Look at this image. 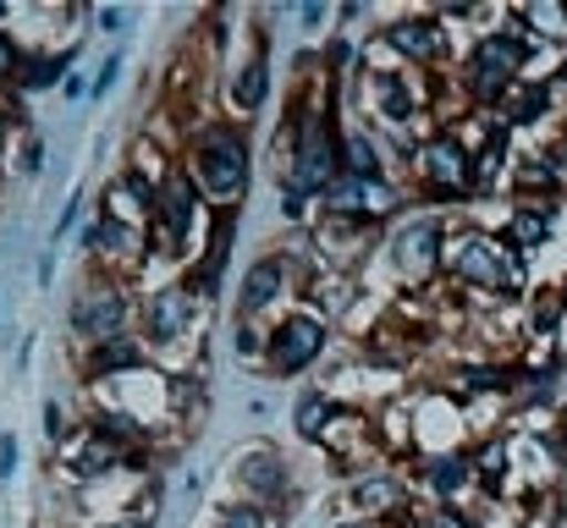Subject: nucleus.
Here are the masks:
<instances>
[{
    "label": "nucleus",
    "mask_w": 567,
    "mask_h": 528,
    "mask_svg": "<svg viewBox=\"0 0 567 528\" xmlns=\"http://www.w3.org/2000/svg\"><path fill=\"white\" fill-rule=\"evenodd\" d=\"M446 281L463 287V292H480V298H518L529 287V270H524V253L480 226V220H452V237H446Z\"/></svg>",
    "instance_id": "nucleus-1"
},
{
    "label": "nucleus",
    "mask_w": 567,
    "mask_h": 528,
    "mask_svg": "<svg viewBox=\"0 0 567 528\" xmlns=\"http://www.w3.org/2000/svg\"><path fill=\"white\" fill-rule=\"evenodd\" d=\"M183 172L204 193L209 209H237L248 182H254V155H248V133L237 122H198L183 149Z\"/></svg>",
    "instance_id": "nucleus-2"
},
{
    "label": "nucleus",
    "mask_w": 567,
    "mask_h": 528,
    "mask_svg": "<svg viewBox=\"0 0 567 528\" xmlns=\"http://www.w3.org/2000/svg\"><path fill=\"white\" fill-rule=\"evenodd\" d=\"M204 314H209V303L188 287V276H172V281L138 292V325H133V331H138V342L150 348L155 369L177 374V363H183L177 348H188V337L193 342L204 337Z\"/></svg>",
    "instance_id": "nucleus-3"
},
{
    "label": "nucleus",
    "mask_w": 567,
    "mask_h": 528,
    "mask_svg": "<svg viewBox=\"0 0 567 528\" xmlns=\"http://www.w3.org/2000/svg\"><path fill=\"white\" fill-rule=\"evenodd\" d=\"M133 325H138V292L122 276L89 265V276L78 281V292L66 303V337L78 342V352L116 342V337H133Z\"/></svg>",
    "instance_id": "nucleus-4"
},
{
    "label": "nucleus",
    "mask_w": 567,
    "mask_h": 528,
    "mask_svg": "<svg viewBox=\"0 0 567 528\" xmlns=\"http://www.w3.org/2000/svg\"><path fill=\"white\" fill-rule=\"evenodd\" d=\"M446 237H452V220L424 209V215H402L385 237V265L396 276V287L408 292H430L435 276H446Z\"/></svg>",
    "instance_id": "nucleus-5"
},
{
    "label": "nucleus",
    "mask_w": 567,
    "mask_h": 528,
    "mask_svg": "<svg viewBox=\"0 0 567 528\" xmlns=\"http://www.w3.org/2000/svg\"><path fill=\"white\" fill-rule=\"evenodd\" d=\"M226 485L237 490V501L265 507V513H276V518H287V507L298 501L292 457H287L276 441H248V446L226 463Z\"/></svg>",
    "instance_id": "nucleus-6"
},
{
    "label": "nucleus",
    "mask_w": 567,
    "mask_h": 528,
    "mask_svg": "<svg viewBox=\"0 0 567 528\" xmlns=\"http://www.w3.org/2000/svg\"><path fill=\"white\" fill-rule=\"evenodd\" d=\"M331 348V320L315 314L309 303H292L276 314L270 337H265V374L270 380H303L309 369H320V358Z\"/></svg>",
    "instance_id": "nucleus-7"
},
{
    "label": "nucleus",
    "mask_w": 567,
    "mask_h": 528,
    "mask_svg": "<svg viewBox=\"0 0 567 528\" xmlns=\"http://www.w3.org/2000/svg\"><path fill=\"white\" fill-rule=\"evenodd\" d=\"M298 292H303L298 265H292L281 248H265V253L237 276L231 320H237V325H276V309H281V303L292 309V298H298Z\"/></svg>",
    "instance_id": "nucleus-8"
},
{
    "label": "nucleus",
    "mask_w": 567,
    "mask_h": 528,
    "mask_svg": "<svg viewBox=\"0 0 567 528\" xmlns=\"http://www.w3.org/2000/svg\"><path fill=\"white\" fill-rule=\"evenodd\" d=\"M402 166H408V176H413L419 198H430V204H457V198H474V193H468V149L457 144V133H452V127L424 133Z\"/></svg>",
    "instance_id": "nucleus-9"
},
{
    "label": "nucleus",
    "mask_w": 567,
    "mask_h": 528,
    "mask_svg": "<svg viewBox=\"0 0 567 528\" xmlns=\"http://www.w3.org/2000/svg\"><path fill=\"white\" fill-rule=\"evenodd\" d=\"M402 187H391L385 176L375 182H364V176H337V187L315 204L320 215H337V220H364V226H385V220H396L402 215Z\"/></svg>",
    "instance_id": "nucleus-10"
},
{
    "label": "nucleus",
    "mask_w": 567,
    "mask_h": 528,
    "mask_svg": "<svg viewBox=\"0 0 567 528\" xmlns=\"http://www.w3.org/2000/svg\"><path fill=\"white\" fill-rule=\"evenodd\" d=\"M380 39L391 44V55H396L408 72H419V66H441V61L452 55V28H446V17H441V11L402 17V22H391Z\"/></svg>",
    "instance_id": "nucleus-11"
},
{
    "label": "nucleus",
    "mask_w": 567,
    "mask_h": 528,
    "mask_svg": "<svg viewBox=\"0 0 567 528\" xmlns=\"http://www.w3.org/2000/svg\"><path fill=\"white\" fill-rule=\"evenodd\" d=\"M320 452H326V463L337 468V474H370V463H375L380 441H375V413L370 407H342L337 413V424L326 429V441H320Z\"/></svg>",
    "instance_id": "nucleus-12"
},
{
    "label": "nucleus",
    "mask_w": 567,
    "mask_h": 528,
    "mask_svg": "<svg viewBox=\"0 0 567 528\" xmlns=\"http://www.w3.org/2000/svg\"><path fill=\"white\" fill-rule=\"evenodd\" d=\"M413 479H419V490H424L435 507H463L468 490H480L474 457H468L463 446H452V452H419V457H413Z\"/></svg>",
    "instance_id": "nucleus-13"
},
{
    "label": "nucleus",
    "mask_w": 567,
    "mask_h": 528,
    "mask_svg": "<svg viewBox=\"0 0 567 528\" xmlns=\"http://www.w3.org/2000/svg\"><path fill=\"white\" fill-rule=\"evenodd\" d=\"M78 72V44H22V61H17V72H11V83H6V100H33V94H50L55 83H66Z\"/></svg>",
    "instance_id": "nucleus-14"
},
{
    "label": "nucleus",
    "mask_w": 567,
    "mask_h": 528,
    "mask_svg": "<svg viewBox=\"0 0 567 528\" xmlns=\"http://www.w3.org/2000/svg\"><path fill=\"white\" fill-rule=\"evenodd\" d=\"M364 66V61H359ZM364 89H370V111H375L385 127H408V116L424 111V94H419V77L408 66H364Z\"/></svg>",
    "instance_id": "nucleus-15"
},
{
    "label": "nucleus",
    "mask_w": 567,
    "mask_h": 528,
    "mask_svg": "<svg viewBox=\"0 0 567 528\" xmlns=\"http://www.w3.org/2000/svg\"><path fill=\"white\" fill-rule=\"evenodd\" d=\"M144 369H155V358H150V348L138 342V331L78 352V374H83V385H94V380H127V374H144Z\"/></svg>",
    "instance_id": "nucleus-16"
},
{
    "label": "nucleus",
    "mask_w": 567,
    "mask_h": 528,
    "mask_svg": "<svg viewBox=\"0 0 567 528\" xmlns=\"http://www.w3.org/2000/svg\"><path fill=\"white\" fill-rule=\"evenodd\" d=\"M105 220H122L133 231H150V215H155V187L133 172H116L111 182H100V209Z\"/></svg>",
    "instance_id": "nucleus-17"
},
{
    "label": "nucleus",
    "mask_w": 567,
    "mask_h": 528,
    "mask_svg": "<svg viewBox=\"0 0 567 528\" xmlns=\"http://www.w3.org/2000/svg\"><path fill=\"white\" fill-rule=\"evenodd\" d=\"M270 100V50H265V39L248 50V61L243 66H231V77H226V111H237L243 122L248 116H259V105Z\"/></svg>",
    "instance_id": "nucleus-18"
},
{
    "label": "nucleus",
    "mask_w": 567,
    "mask_h": 528,
    "mask_svg": "<svg viewBox=\"0 0 567 528\" xmlns=\"http://www.w3.org/2000/svg\"><path fill=\"white\" fill-rule=\"evenodd\" d=\"M551 105H557L551 83H546V77H540V83H535V77H524V83H513V89L502 94V105H496L491 116H496L507 133H518V127H535L540 116H551Z\"/></svg>",
    "instance_id": "nucleus-19"
},
{
    "label": "nucleus",
    "mask_w": 567,
    "mask_h": 528,
    "mask_svg": "<svg viewBox=\"0 0 567 528\" xmlns=\"http://www.w3.org/2000/svg\"><path fill=\"white\" fill-rule=\"evenodd\" d=\"M348 402H337L326 385H315V391H303L298 402H292V435L298 441H309V446H320L326 441V429L337 424V413H342Z\"/></svg>",
    "instance_id": "nucleus-20"
},
{
    "label": "nucleus",
    "mask_w": 567,
    "mask_h": 528,
    "mask_svg": "<svg viewBox=\"0 0 567 528\" xmlns=\"http://www.w3.org/2000/svg\"><path fill=\"white\" fill-rule=\"evenodd\" d=\"M551 220H557V204H513V215H507L502 237H507L518 253H529L535 242H540V248L551 242V231H557Z\"/></svg>",
    "instance_id": "nucleus-21"
},
{
    "label": "nucleus",
    "mask_w": 567,
    "mask_h": 528,
    "mask_svg": "<svg viewBox=\"0 0 567 528\" xmlns=\"http://www.w3.org/2000/svg\"><path fill=\"white\" fill-rule=\"evenodd\" d=\"M342 172L348 176H364V182H375L385 176V161H380V144L370 127H353V133H342Z\"/></svg>",
    "instance_id": "nucleus-22"
},
{
    "label": "nucleus",
    "mask_w": 567,
    "mask_h": 528,
    "mask_svg": "<svg viewBox=\"0 0 567 528\" xmlns=\"http://www.w3.org/2000/svg\"><path fill=\"white\" fill-rule=\"evenodd\" d=\"M209 528H281V518L276 513H265V507H248V501H220L215 507V518H209Z\"/></svg>",
    "instance_id": "nucleus-23"
},
{
    "label": "nucleus",
    "mask_w": 567,
    "mask_h": 528,
    "mask_svg": "<svg viewBox=\"0 0 567 528\" xmlns=\"http://www.w3.org/2000/svg\"><path fill=\"white\" fill-rule=\"evenodd\" d=\"M39 166H44V138L22 122V127H17V166H11V176H17V182H33Z\"/></svg>",
    "instance_id": "nucleus-24"
},
{
    "label": "nucleus",
    "mask_w": 567,
    "mask_h": 528,
    "mask_svg": "<svg viewBox=\"0 0 567 528\" xmlns=\"http://www.w3.org/2000/svg\"><path fill=\"white\" fill-rule=\"evenodd\" d=\"M122 66H127V55H122V50H105V61H100V72H94V100H105V94L116 89Z\"/></svg>",
    "instance_id": "nucleus-25"
},
{
    "label": "nucleus",
    "mask_w": 567,
    "mask_h": 528,
    "mask_svg": "<svg viewBox=\"0 0 567 528\" xmlns=\"http://www.w3.org/2000/svg\"><path fill=\"white\" fill-rule=\"evenodd\" d=\"M78 215H83V193H72V198L61 204V215H55V226H50V248H55V242H61V237L78 226Z\"/></svg>",
    "instance_id": "nucleus-26"
},
{
    "label": "nucleus",
    "mask_w": 567,
    "mask_h": 528,
    "mask_svg": "<svg viewBox=\"0 0 567 528\" xmlns=\"http://www.w3.org/2000/svg\"><path fill=\"white\" fill-rule=\"evenodd\" d=\"M17 61H22V44L11 39V28H0V83H11Z\"/></svg>",
    "instance_id": "nucleus-27"
},
{
    "label": "nucleus",
    "mask_w": 567,
    "mask_h": 528,
    "mask_svg": "<svg viewBox=\"0 0 567 528\" xmlns=\"http://www.w3.org/2000/svg\"><path fill=\"white\" fill-rule=\"evenodd\" d=\"M17 463H22V446H17V435H0V485L17 474Z\"/></svg>",
    "instance_id": "nucleus-28"
},
{
    "label": "nucleus",
    "mask_w": 567,
    "mask_h": 528,
    "mask_svg": "<svg viewBox=\"0 0 567 528\" xmlns=\"http://www.w3.org/2000/svg\"><path fill=\"white\" fill-rule=\"evenodd\" d=\"M89 94H94V77H83V72H72V77L61 83V100H66V105H78V100H89Z\"/></svg>",
    "instance_id": "nucleus-29"
},
{
    "label": "nucleus",
    "mask_w": 567,
    "mask_h": 528,
    "mask_svg": "<svg viewBox=\"0 0 567 528\" xmlns=\"http://www.w3.org/2000/svg\"><path fill=\"white\" fill-rule=\"evenodd\" d=\"M78 528H155V524H144V518H127V513H111V518H83Z\"/></svg>",
    "instance_id": "nucleus-30"
},
{
    "label": "nucleus",
    "mask_w": 567,
    "mask_h": 528,
    "mask_svg": "<svg viewBox=\"0 0 567 528\" xmlns=\"http://www.w3.org/2000/svg\"><path fill=\"white\" fill-rule=\"evenodd\" d=\"M127 22H133V17H127V11H116V6H100V11H94V28H105V33H122Z\"/></svg>",
    "instance_id": "nucleus-31"
},
{
    "label": "nucleus",
    "mask_w": 567,
    "mask_h": 528,
    "mask_svg": "<svg viewBox=\"0 0 567 528\" xmlns=\"http://www.w3.org/2000/svg\"><path fill=\"white\" fill-rule=\"evenodd\" d=\"M298 17H303V28H309V33H320V28L331 22V11H326V6H315V0H298Z\"/></svg>",
    "instance_id": "nucleus-32"
},
{
    "label": "nucleus",
    "mask_w": 567,
    "mask_h": 528,
    "mask_svg": "<svg viewBox=\"0 0 567 528\" xmlns=\"http://www.w3.org/2000/svg\"><path fill=\"white\" fill-rule=\"evenodd\" d=\"M546 83H551V94H567V50H563V66H557Z\"/></svg>",
    "instance_id": "nucleus-33"
},
{
    "label": "nucleus",
    "mask_w": 567,
    "mask_h": 528,
    "mask_svg": "<svg viewBox=\"0 0 567 528\" xmlns=\"http://www.w3.org/2000/svg\"><path fill=\"white\" fill-rule=\"evenodd\" d=\"M6 149H11V122H6V105H0V166H6Z\"/></svg>",
    "instance_id": "nucleus-34"
},
{
    "label": "nucleus",
    "mask_w": 567,
    "mask_h": 528,
    "mask_svg": "<svg viewBox=\"0 0 567 528\" xmlns=\"http://www.w3.org/2000/svg\"><path fill=\"white\" fill-rule=\"evenodd\" d=\"M6 22H17V6H11V0H0V28H6Z\"/></svg>",
    "instance_id": "nucleus-35"
}]
</instances>
